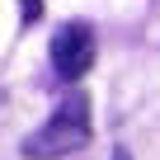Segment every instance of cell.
<instances>
[{"label": "cell", "instance_id": "6da1fadb", "mask_svg": "<svg viewBox=\"0 0 160 160\" xmlns=\"http://www.w3.org/2000/svg\"><path fill=\"white\" fill-rule=\"evenodd\" d=\"M90 141V99L85 94H66L61 108L24 141V160H57V155H71Z\"/></svg>", "mask_w": 160, "mask_h": 160}, {"label": "cell", "instance_id": "7a4b0ae2", "mask_svg": "<svg viewBox=\"0 0 160 160\" xmlns=\"http://www.w3.org/2000/svg\"><path fill=\"white\" fill-rule=\"evenodd\" d=\"M90 66H94V28L85 19L61 24L57 38H52V71L61 80H80Z\"/></svg>", "mask_w": 160, "mask_h": 160}, {"label": "cell", "instance_id": "3957f363", "mask_svg": "<svg viewBox=\"0 0 160 160\" xmlns=\"http://www.w3.org/2000/svg\"><path fill=\"white\" fill-rule=\"evenodd\" d=\"M19 14H24V24H38L42 19V0H19Z\"/></svg>", "mask_w": 160, "mask_h": 160}, {"label": "cell", "instance_id": "277c9868", "mask_svg": "<svg viewBox=\"0 0 160 160\" xmlns=\"http://www.w3.org/2000/svg\"><path fill=\"white\" fill-rule=\"evenodd\" d=\"M113 160H132V155H127V151H113Z\"/></svg>", "mask_w": 160, "mask_h": 160}]
</instances>
